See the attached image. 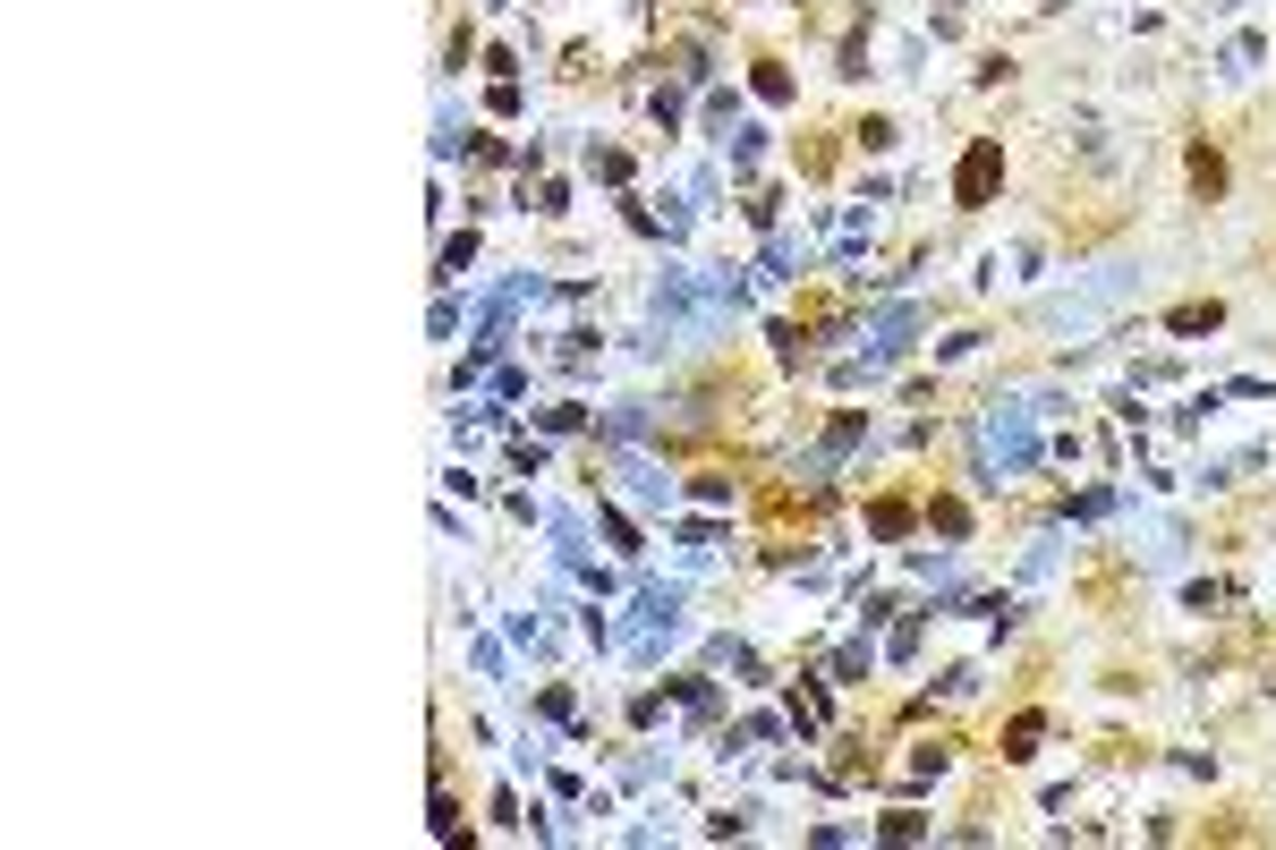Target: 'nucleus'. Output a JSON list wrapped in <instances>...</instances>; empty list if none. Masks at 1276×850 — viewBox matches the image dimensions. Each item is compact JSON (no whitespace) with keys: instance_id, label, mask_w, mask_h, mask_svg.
<instances>
[{"instance_id":"nucleus-1","label":"nucleus","mask_w":1276,"mask_h":850,"mask_svg":"<svg viewBox=\"0 0 1276 850\" xmlns=\"http://www.w3.org/2000/svg\"><path fill=\"white\" fill-rule=\"evenodd\" d=\"M996 179H1005V145L978 137V145L962 153V170H953V204H987V196H996Z\"/></svg>"},{"instance_id":"nucleus-2","label":"nucleus","mask_w":1276,"mask_h":850,"mask_svg":"<svg viewBox=\"0 0 1276 850\" xmlns=\"http://www.w3.org/2000/svg\"><path fill=\"white\" fill-rule=\"evenodd\" d=\"M987 451H1005V468H1021V459H1029V426H1021L1013 408H996V417H987Z\"/></svg>"},{"instance_id":"nucleus-3","label":"nucleus","mask_w":1276,"mask_h":850,"mask_svg":"<svg viewBox=\"0 0 1276 850\" xmlns=\"http://www.w3.org/2000/svg\"><path fill=\"white\" fill-rule=\"evenodd\" d=\"M1038 732H1047V723H1038V714H1021L1013 740H1005V757H1029V749H1038Z\"/></svg>"}]
</instances>
